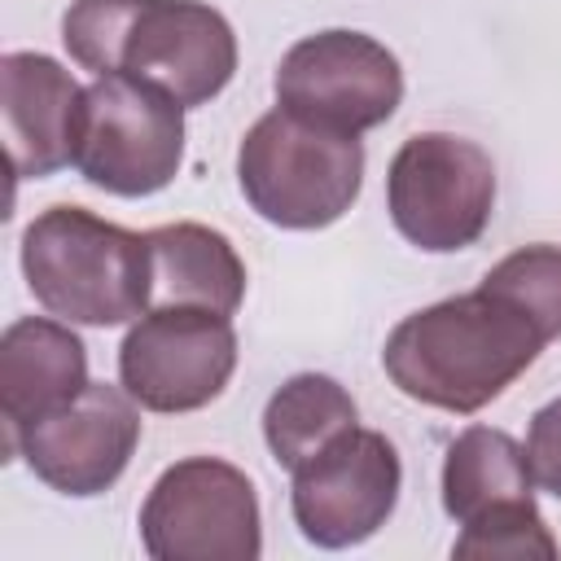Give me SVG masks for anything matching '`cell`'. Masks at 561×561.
Listing matches in <instances>:
<instances>
[{
	"instance_id": "17",
	"label": "cell",
	"mask_w": 561,
	"mask_h": 561,
	"mask_svg": "<svg viewBox=\"0 0 561 561\" xmlns=\"http://www.w3.org/2000/svg\"><path fill=\"white\" fill-rule=\"evenodd\" d=\"M482 285L508 298L513 307H522L548 342L561 337V245H548V241L522 245L504 254L482 276Z\"/></svg>"
},
{
	"instance_id": "4",
	"label": "cell",
	"mask_w": 561,
	"mask_h": 561,
	"mask_svg": "<svg viewBox=\"0 0 561 561\" xmlns=\"http://www.w3.org/2000/svg\"><path fill=\"white\" fill-rule=\"evenodd\" d=\"M237 184L250 210L272 228H329L355 206L364 188V140L276 105L241 136Z\"/></svg>"
},
{
	"instance_id": "18",
	"label": "cell",
	"mask_w": 561,
	"mask_h": 561,
	"mask_svg": "<svg viewBox=\"0 0 561 561\" xmlns=\"http://www.w3.org/2000/svg\"><path fill=\"white\" fill-rule=\"evenodd\" d=\"M526 460L535 473V486L548 491L552 500H561V399L543 403L530 416L526 430Z\"/></svg>"
},
{
	"instance_id": "2",
	"label": "cell",
	"mask_w": 561,
	"mask_h": 561,
	"mask_svg": "<svg viewBox=\"0 0 561 561\" xmlns=\"http://www.w3.org/2000/svg\"><path fill=\"white\" fill-rule=\"evenodd\" d=\"M61 44L92 75H131L184 110L210 105L237 75V35L206 0H75Z\"/></svg>"
},
{
	"instance_id": "6",
	"label": "cell",
	"mask_w": 561,
	"mask_h": 561,
	"mask_svg": "<svg viewBox=\"0 0 561 561\" xmlns=\"http://www.w3.org/2000/svg\"><path fill=\"white\" fill-rule=\"evenodd\" d=\"M184 162V105L158 83L96 75L83 88L75 171L110 197H153Z\"/></svg>"
},
{
	"instance_id": "14",
	"label": "cell",
	"mask_w": 561,
	"mask_h": 561,
	"mask_svg": "<svg viewBox=\"0 0 561 561\" xmlns=\"http://www.w3.org/2000/svg\"><path fill=\"white\" fill-rule=\"evenodd\" d=\"M88 346L66 320L22 316L0 333V416L4 443L31 421L66 408L88 386Z\"/></svg>"
},
{
	"instance_id": "10",
	"label": "cell",
	"mask_w": 561,
	"mask_h": 561,
	"mask_svg": "<svg viewBox=\"0 0 561 561\" xmlns=\"http://www.w3.org/2000/svg\"><path fill=\"white\" fill-rule=\"evenodd\" d=\"M272 88L280 110L333 131L364 136L399 110L403 70L381 39L333 26L289 44Z\"/></svg>"
},
{
	"instance_id": "7",
	"label": "cell",
	"mask_w": 561,
	"mask_h": 561,
	"mask_svg": "<svg viewBox=\"0 0 561 561\" xmlns=\"http://www.w3.org/2000/svg\"><path fill=\"white\" fill-rule=\"evenodd\" d=\"M386 210L408 245L425 254H456L491 224L495 162L469 136L416 131L390 158Z\"/></svg>"
},
{
	"instance_id": "15",
	"label": "cell",
	"mask_w": 561,
	"mask_h": 561,
	"mask_svg": "<svg viewBox=\"0 0 561 561\" xmlns=\"http://www.w3.org/2000/svg\"><path fill=\"white\" fill-rule=\"evenodd\" d=\"M145 237L153 259V307L184 302V307H210L219 316H232L241 307L245 263L219 228L180 219L149 228Z\"/></svg>"
},
{
	"instance_id": "9",
	"label": "cell",
	"mask_w": 561,
	"mask_h": 561,
	"mask_svg": "<svg viewBox=\"0 0 561 561\" xmlns=\"http://www.w3.org/2000/svg\"><path fill=\"white\" fill-rule=\"evenodd\" d=\"M237 373L232 316L210 307L158 302L131 320L118 346V386L145 412H197L224 394Z\"/></svg>"
},
{
	"instance_id": "3",
	"label": "cell",
	"mask_w": 561,
	"mask_h": 561,
	"mask_svg": "<svg viewBox=\"0 0 561 561\" xmlns=\"http://www.w3.org/2000/svg\"><path fill=\"white\" fill-rule=\"evenodd\" d=\"M22 276L35 302L66 324L114 329L153 307L149 237L70 202L22 228Z\"/></svg>"
},
{
	"instance_id": "11",
	"label": "cell",
	"mask_w": 561,
	"mask_h": 561,
	"mask_svg": "<svg viewBox=\"0 0 561 561\" xmlns=\"http://www.w3.org/2000/svg\"><path fill=\"white\" fill-rule=\"evenodd\" d=\"M289 478L294 526L307 543L337 552L373 539L390 522L403 486V465L386 434L351 425Z\"/></svg>"
},
{
	"instance_id": "13",
	"label": "cell",
	"mask_w": 561,
	"mask_h": 561,
	"mask_svg": "<svg viewBox=\"0 0 561 561\" xmlns=\"http://www.w3.org/2000/svg\"><path fill=\"white\" fill-rule=\"evenodd\" d=\"M83 88L48 53L0 57V114L18 180H44L75 167Z\"/></svg>"
},
{
	"instance_id": "8",
	"label": "cell",
	"mask_w": 561,
	"mask_h": 561,
	"mask_svg": "<svg viewBox=\"0 0 561 561\" xmlns=\"http://www.w3.org/2000/svg\"><path fill=\"white\" fill-rule=\"evenodd\" d=\"M140 543L153 561H259L263 513L254 482L219 456H184L140 504Z\"/></svg>"
},
{
	"instance_id": "1",
	"label": "cell",
	"mask_w": 561,
	"mask_h": 561,
	"mask_svg": "<svg viewBox=\"0 0 561 561\" xmlns=\"http://www.w3.org/2000/svg\"><path fill=\"white\" fill-rule=\"evenodd\" d=\"M543 346L548 337L522 307L478 285L403 316L381 346V368L399 394L469 416L500 399Z\"/></svg>"
},
{
	"instance_id": "12",
	"label": "cell",
	"mask_w": 561,
	"mask_h": 561,
	"mask_svg": "<svg viewBox=\"0 0 561 561\" xmlns=\"http://www.w3.org/2000/svg\"><path fill=\"white\" fill-rule=\"evenodd\" d=\"M140 403L123 386L88 381L66 408L31 421L9 451L57 495L88 500L110 491L140 447Z\"/></svg>"
},
{
	"instance_id": "16",
	"label": "cell",
	"mask_w": 561,
	"mask_h": 561,
	"mask_svg": "<svg viewBox=\"0 0 561 561\" xmlns=\"http://www.w3.org/2000/svg\"><path fill=\"white\" fill-rule=\"evenodd\" d=\"M351 425H359V408L351 390L329 373H294L272 390L263 408L267 451L289 473Z\"/></svg>"
},
{
	"instance_id": "5",
	"label": "cell",
	"mask_w": 561,
	"mask_h": 561,
	"mask_svg": "<svg viewBox=\"0 0 561 561\" xmlns=\"http://www.w3.org/2000/svg\"><path fill=\"white\" fill-rule=\"evenodd\" d=\"M443 508L460 526L451 557L552 561L561 548L535 508L526 443L495 425H469L443 456Z\"/></svg>"
}]
</instances>
